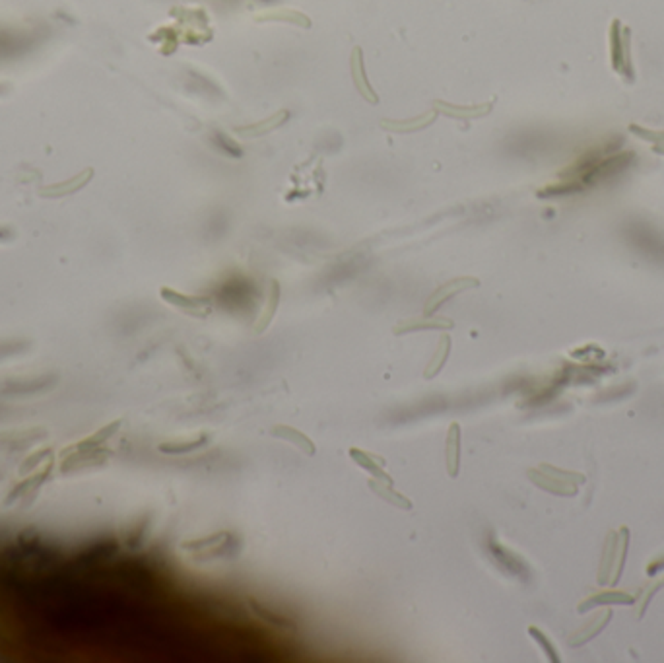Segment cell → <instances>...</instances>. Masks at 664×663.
I'll return each instance as SVG.
<instances>
[{
    "label": "cell",
    "mask_w": 664,
    "mask_h": 663,
    "mask_svg": "<svg viewBox=\"0 0 664 663\" xmlns=\"http://www.w3.org/2000/svg\"><path fill=\"white\" fill-rule=\"evenodd\" d=\"M437 115L439 113H437L435 109H431V111L416 115V117H410V119H383V121H381V129L389 131V133L398 134L416 133V131H423V129H428V127L435 123Z\"/></svg>",
    "instance_id": "obj_7"
},
{
    "label": "cell",
    "mask_w": 664,
    "mask_h": 663,
    "mask_svg": "<svg viewBox=\"0 0 664 663\" xmlns=\"http://www.w3.org/2000/svg\"><path fill=\"white\" fill-rule=\"evenodd\" d=\"M610 615H612V613H610V611H606V613H602V615L597 616V618L592 621V625L587 626V628H581L579 634L575 636V638H571V644L579 646V644H583V642L590 640V638H592L594 634H599L600 628L606 625V621L610 618Z\"/></svg>",
    "instance_id": "obj_21"
},
{
    "label": "cell",
    "mask_w": 664,
    "mask_h": 663,
    "mask_svg": "<svg viewBox=\"0 0 664 663\" xmlns=\"http://www.w3.org/2000/svg\"><path fill=\"white\" fill-rule=\"evenodd\" d=\"M449 354H451V339L447 337V335H443L439 341V346H437V351H435V354L431 356V360L428 362V366H426V369H423V376H426L428 379L435 378V376L441 372V368L445 366V362H447V358H449Z\"/></svg>",
    "instance_id": "obj_17"
},
{
    "label": "cell",
    "mask_w": 664,
    "mask_h": 663,
    "mask_svg": "<svg viewBox=\"0 0 664 663\" xmlns=\"http://www.w3.org/2000/svg\"><path fill=\"white\" fill-rule=\"evenodd\" d=\"M272 436L278 438V440H284V442H288V444H293L300 452L307 455H315V444L309 440V436H305L301 430L298 428H291V426H274L272 428Z\"/></svg>",
    "instance_id": "obj_15"
},
{
    "label": "cell",
    "mask_w": 664,
    "mask_h": 663,
    "mask_svg": "<svg viewBox=\"0 0 664 663\" xmlns=\"http://www.w3.org/2000/svg\"><path fill=\"white\" fill-rule=\"evenodd\" d=\"M350 457H352V461H356L364 471H367L369 474H373V479H379V481H384V483L393 484V477L389 473H384L383 465L384 461L381 457H377L373 454H367L364 449H357V447H352L350 449Z\"/></svg>",
    "instance_id": "obj_11"
},
{
    "label": "cell",
    "mask_w": 664,
    "mask_h": 663,
    "mask_svg": "<svg viewBox=\"0 0 664 663\" xmlns=\"http://www.w3.org/2000/svg\"><path fill=\"white\" fill-rule=\"evenodd\" d=\"M369 488L373 490L375 496L383 498L384 502L393 504V506L400 508V510H412L410 500H408L406 496H403L400 493H396L393 484L384 483V481H379V479H371V481H369Z\"/></svg>",
    "instance_id": "obj_16"
},
{
    "label": "cell",
    "mask_w": 664,
    "mask_h": 663,
    "mask_svg": "<svg viewBox=\"0 0 664 663\" xmlns=\"http://www.w3.org/2000/svg\"><path fill=\"white\" fill-rule=\"evenodd\" d=\"M249 609H251V613H253L257 618H261L262 623H266V625L276 626V628H286V630H288V628H293L290 621H284L280 616H276L274 613H270V611H266L264 607L259 605V603H253V601H251V603H249Z\"/></svg>",
    "instance_id": "obj_22"
},
{
    "label": "cell",
    "mask_w": 664,
    "mask_h": 663,
    "mask_svg": "<svg viewBox=\"0 0 664 663\" xmlns=\"http://www.w3.org/2000/svg\"><path fill=\"white\" fill-rule=\"evenodd\" d=\"M480 286V280L474 278V276H459V278H453L449 282H445V285H441L433 294L428 298V302L423 305V315H433V313L439 310L443 303L451 300L453 296L460 294V292H464V290H470V288H478Z\"/></svg>",
    "instance_id": "obj_3"
},
{
    "label": "cell",
    "mask_w": 664,
    "mask_h": 663,
    "mask_svg": "<svg viewBox=\"0 0 664 663\" xmlns=\"http://www.w3.org/2000/svg\"><path fill=\"white\" fill-rule=\"evenodd\" d=\"M254 22H286V24H293V26H300V28L309 29L311 28V19L305 16L303 12L293 8H274V10H264L261 14L254 16Z\"/></svg>",
    "instance_id": "obj_12"
},
{
    "label": "cell",
    "mask_w": 664,
    "mask_h": 663,
    "mask_svg": "<svg viewBox=\"0 0 664 663\" xmlns=\"http://www.w3.org/2000/svg\"><path fill=\"white\" fill-rule=\"evenodd\" d=\"M288 117H290V113H288L286 109H280V111L272 113L270 117L262 119L259 123L237 127L235 133L239 134L241 138H257V136H262V134H268L272 133V131H276L278 127H282V125L288 121Z\"/></svg>",
    "instance_id": "obj_8"
},
{
    "label": "cell",
    "mask_w": 664,
    "mask_h": 663,
    "mask_svg": "<svg viewBox=\"0 0 664 663\" xmlns=\"http://www.w3.org/2000/svg\"><path fill=\"white\" fill-rule=\"evenodd\" d=\"M633 601V597L627 596L624 591H620V593H614V591H606V593H602V596H594L587 599L585 603H581L579 611H585L589 605H610V603H631Z\"/></svg>",
    "instance_id": "obj_20"
},
{
    "label": "cell",
    "mask_w": 664,
    "mask_h": 663,
    "mask_svg": "<svg viewBox=\"0 0 664 663\" xmlns=\"http://www.w3.org/2000/svg\"><path fill=\"white\" fill-rule=\"evenodd\" d=\"M445 465L451 479L459 474L460 469V426L453 422L447 432V444H445Z\"/></svg>",
    "instance_id": "obj_14"
},
{
    "label": "cell",
    "mask_w": 664,
    "mask_h": 663,
    "mask_svg": "<svg viewBox=\"0 0 664 663\" xmlns=\"http://www.w3.org/2000/svg\"><path fill=\"white\" fill-rule=\"evenodd\" d=\"M161 298L171 305L179 307L181 312L191 313V315H197V317H204L210 313V300L208 298H200V296H187L181 294L177 290H171V288H161L159 290Z\"/></svg>",
    "instance_id": "obj_6"
},
{
    "label": "cell",
    "mask_w": 664,
    "mask_h": 663,
    "mask_svg": "<svg viewBox=\"0 0 664 663\" xmlns=\"http://www.w3.org/2000/svg\"><path fill=\"white\" fill-rule=\"evenodd\" d=\"M208 442V438L200 436L197 440H188V442H169V444H161L159 445V452H163V454H188V452H195L198 447H202V445Z\"/></svg>",
    "instance_id": "obj_19"
},
{
    "label": "cell",
    "mask_w": 664,
    "mask_h": 663,
    "mask_svg": "<svg viewBox=\"0 0 664 663\" xmlns=\"http://www.w3.org/2000/svg\"><path fill=\"white\" fill-rule=\"evenodd\" d=\"M94 177V170L92 168H88L82 173H78L74 177H70L68 181H63V183H55V185H47V187H43L41 189V197H49V199H56V197H65V195H70V193H76V191H80L84 187L88 181Z\"/></svg>",
    "instance_id": "obj_10"
},
{
    "label": "cell",
    "mask_w": 664,
    "mask_h": 663,
    "mask_svg": "<svg viewBox=\"0 0 664 663\" xmlns=\"http://www.w3.org/2000/svg\"><path fill=\"white\" fill-rule=\"evenodd\" d=\"M227 537L225 533H216L212 537H208V539H200V541H191V543H185L183 547L188 550H200V549H208V547H222L224 545V539Z\"/></svg>",
    "instance_id": "obj_23"
},
{
    "label": "cell",
    "mask_w": 664,
    "mask_h": 663,
    "mask_svg": "<svg viewBox=\"0 0 664 663\" xmlns=\"http://www.w3.org/2000/svg\"><path fill=\"white\" fill-rule=\"evenodd\" d=\"M528 477L536 486L546 488L553 494H562V496H571V494L577 493V486L573 484V479H583L581 474L560 471L550 465H540V469L528 471Z\"/></svg>",
    "instance_id": "obj_2"
},
{
    "label": "cell",
    "mask_w": 664,
    "mask_h": 663,
    "mask_svg": "<svg viewBox=\"0 0 664 663\" xmlns=\"http://www.w3.org/2000/svg\"><path fill=\"white\" fill-rule=\"evenodd\" d=\"M119 428H121V420H115V422H111L109 426H105L102 428L99 432H95L92 438H88V440H84V442H80L78 445H74V449H78V452H80V449H95L99 444L107 442V440H109V438H111Z\"/></svg>",
    "instance_id": "obj_18"
},
{
    "label": "cell",
    "mask_w": 664,
    "mask_h": 663,
    "mask_svg": "<svg viewBox=\"0 0 664 663\" xmlns=\"http://www.w3.org/2000/svg\"><path fill=\"white\" fill-rule=\"evenodd\" d=\"M455 323L447 317H435V315H421L414 319H404L394 327V335H406L414 331H426V329H453Z\"/></svg>",
    "instance_id": "obj_9"
},
{
    "label": "cell",
    "mask_w": 664,
    "mask_h": 663,
    "mask_svg": "<svg viewBox=\"0 0 664 663\" xmlns=\"http://www.w3.org/2000/svg\"><path fill=\"white\" fill-rule=\"evenodd\" d=\"M350 72H352V80H354L357 94L362 95L367 104H379V95H377V92L371 88L369 78H367V72H365L364 51L359 47L352 49V55H350Z\"/></svg>",
    "instance_id": "obj_4"
},
{
    "label": "cell",
    "mask_w": 664,
    "mask_h": 663,
    "mask_svg": "<svg viewBox=\"0 0 664 663\" xmlns=\"http://www.w3.org/2000/svg\"><path fill=\"white\" fill-rule=\"evenodd\" d=\"M528 632H531V636H533V638H534V640H536V642H538V644L542 646L544 652H546V655H548V657H550L552 662H558V655H556V650H553L552 644L548 642V638H546V636H544L542 632L538 630V628H534V626H531V628H528Z\"/></svg>",
    "instance_id": "obj_24"
},
{
    "label": "cell",
    "mask_w": 664,
    "mask_h": 663,
    "mask_svg": "<svg viewBox=\"0 0 664 663\" xmlns=\"http://www.w3.org/2000/svg\"><path fill=\"white\" fill-rule=\"evenodd\" d=\"M0 239H2V232H0Z\"/></svg>",
    "instance_id": "obj_25"
},
{
    "label": "cell",
    "mask_w": 664,
    "mask_h": 663,
    "mask_svg": "<svg viewBox=\"0 0 664 663\" xmlns=\"http://www.w3.org/2000/svg\"><path fill=\"white\" fill-rule=\"evenodd\" d=\"M494 104H496V99L476 105H455L449 104V102L435 99V102H433V109H435L437 113L445 115V117H451V119H464V121H468V119H480V117H486V115L492 113Z\"/></svg>",
    "instance_id": "obj_5"
},
{
    "label": "cell",
    "mask_w": 664,
    "mask_h": 663,
    "mask_svg": "<svg viewBox=\"0 0 664 663\" xmlns=\"http://www.w3.org/2000/svg\"><path fill=\"white\" fill-rule=\"evenodd\" d=\"M627 527H622L620 533L612 531L608 535V541L604 545V557H602V566L599 572L600 584H616L617 576L622 572L624 557L627 550Z\"/></svg>",
    "instance_id": "obj_1"
},
{
    "label": "cell",
    "mask_w": 664,
    "mask_h": 663,
    "mask_svg": "<svg viewBox=\"0 0 664 663\" xmlns=\"http://www.w3.org/2000/svg\"><path fill=\"white\" fill-rule=\"evenodd\" d=\"M278 305H280V285H278L276 280H270L264 307L261 310V313H259V317H257V321H254L253 325L254 333L266 331V327L270 325L272 319H274V315H276Z\"/></svg>",
    "instance_id": "obj_13"
}]
</instances>
